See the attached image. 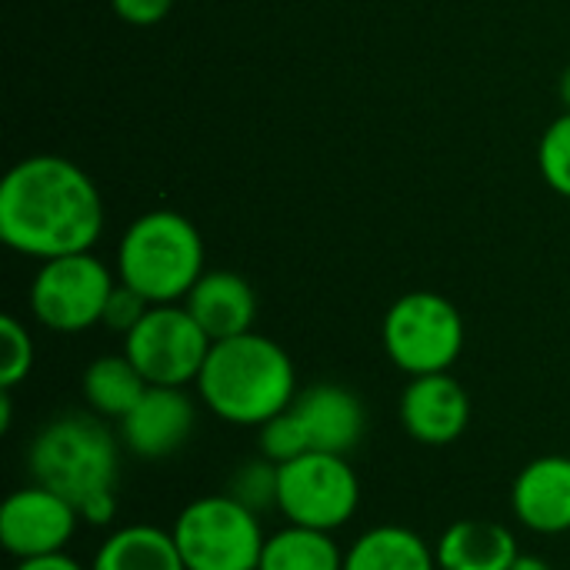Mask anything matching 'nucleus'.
Returning <instances> with one entry per match:
<instances>
[{
	"label": "nucleus",
	"instance_id": "nucleus-14",
	"mask_svg": "<svg viewBox=\"0 0 570 570\" xmlns=\"http://www.w3.org/2000/svg\"><path fill=\"white\" fill-rule=\"evenodd\" d=\"M514 518L544 538L570 534V458H538L524 464L511 491Z\"/></svg>",
	"mask_w": 570,
	"mask_h": 570
},
{
	"label": "nucleus",
	"instance_id": "nucleus-22",
	"mask_svg": "<svg viewBox=\"0 0 570 570\" xmlns=\"http://www.w3.org/2000/svg\"><path fill=\"white\" fill-rule=\"evenodd\" d=\"M257 451H261V458H267L274 464H287V461L311 451L307 434H304V428L291 407L257 428Z\"/></svg>",
	"mask_w": 570,
	"mask_h": 570
},
{
	"label": "nucleus",
	"instance_id": "nucleus-3",
	"mask_svg": "<svg viewBox=\"0 0 570 570\" xmlns=\"http://www.w3.org/2000/svg\"><path fill=\"white\" fill-rule=\"evenodd\" d=\"M197 391L220 421L261 428L294 404L297 374L281 344L247 331L210 347L197 377Z\"/></svg>",
	"mask_w": 570,
	"mask_h": 570
},
{
	"label": "nucleus",
	"instance_id": "nucleus-24",
	"mask_svg": "<svg viewBox=\"0 0 570 570\" xmlns=\"http://www.w3.org/2000/svg\"><path fill=\"white\" fill-rule=\"evenodd\" d=\"M541 174L544 180L561 194L570 197V110L564 117H558L544 137H541Z\"/></svg>",
	"mask_w": 570,
	"mask_h": 570
},
{
	"label": "nucleus",
	"instance_id": "nucleus-13",
	"mask_svg": "<svg viewBox=\"0 0 570 570\" xmlns=\"http://www.w3.org/2000/svg\"><path fill=\"white\" fill-rule=\"evenodd\" d=\"M291 411L297 414L311 451L347 458L367 431V411L361 397L344 384H311L297 391Z\"/></svg>",
	"mask_w": 570,
	"mask_h": 570
},
{
	"label": "nucleus",
	"instance_id": "nucleus-11",
	"mask_svg": "<svg viewBox=\"0 0 570 570\" xmlns=\"http://www.w3.org/2000/svg\"><path fill=\"white\" fill-rule=\"evenodd\" d=\"M401 424L417 444L448 448L471 424V397L448 371L411 377L401 394Z\"/></svg>",
	"mask_w": 570,
	"mask_h": 570
},
{
	"label": "nucleus",
	"instance_id": "nucleus-27",
	"mask_svg": "<svg viewBox=\"0 0 570 570\" xmlns=\"http://www.w3.org/2000/svg\"><path fill=\"white\" fill-rule=\"evenodd\" d=\"M13 570H90L83 568L80 561H73L70 554H43V558H27V561H17Z\"/></svg>",
	"mask_w": 570,
	"mask_h": 570
},
{
	"label": "nucleus",
	"instance_id": "nucleus-26",
	"mask_svg": "<svg viewBox=\"0 0 570 570\" xmlns=\"http://www.w3.org/2000/svg\"><path fill=\"white\" fill-rule=\"evenodd\" d=\"M110 3H114L117 17L134 23V27L160 23L170 13V7H174V0H110Z\"/></svg>",
	"mask_w": 570,
	"mask_h": 570
},
{
	"label": "nucleus",
	"instance_id": "nucleus-15",
	"mask_svg": "<svg viewBox=\"0 0 570 570\" xmlns=\"http://www.w3.org/2000/svg\"><path fill=\"white\" fill-rule=\"evenodd\" d=\"M190 317L204 327V334L217 344L227 337H240L254 327L257 297L254 287L234 271H207L184 297Z\"/></svg>",
	"mask_w": 570,
	"mask_h": 570
},
{
	"label": "nucleus",
	"instance_id": "nucleus-9",
	"mask_svg": "<svg viewBox=\"0 0 570 570\" xmlns=\"http://www.w3.org/2000/svg\"><path fill=\"white\" fill-rule=\"evenodd\" d=\"M110 271L90 254H67L43 261L30 287L33 317L60 334H77L104 321V307L114 291Z\"/></svg>",
	"mask_w": 570,
	"mask_h": 570
},
{
	"label": "nucleus",
	"instance_id": "nucleus-17",
	"mask_svg": "<svg viewBox=\"0 0 570 570\" xmlns=\"http://www.w3.org/2000/svg\"><path fill=\"white\" fill-rule=\"evenodd\" d=\"M344 570H438V558L417 531L381 524L344 551Z\"/></svg>",
	"mask_w": 570,
	"mask_h": 570
},
{
	"label": "nucleus",
	"instance_id": "nucleus-12",
	"mask_svg": "<svg viewBox=\"0 0 570 570\" xmlns=\"http://www.w3.org/2000/svg\"><path fill=\"white\" fill-rule=\"evenodd\" d=\"M197 424V407L184 387H147L137 407L120 421V441L144 461H160L180 451Z\"/></svg>",
	"mask_w": 570,
	"mask_h": 570
},
{
	"label": "nucleus",
	"instance_id": "nucleus-2",
	"mask_svg": "<svg viewBox=\"0 0 570 570\" xmlns=\"http://www.w3.org/2000/svg\"><path fill=\"white\" fill-rule=\"evenodd\" d=\"M27 471L33 484L63 494L83 524L114 521L120 448L104 417L60 414L47 421L27 448Z\"/></svg>",
	"mask_w": 570,
	"mask_h": 570
},
{
	"label": "nucleus",
	"instance_id": "nucleus-10",
	"mask_svg": "<svg viewBox=\"0 0 570 570\" xmlns=\"http://www.w3.org/2000/svg\"><path fill=\"white\" fill-rule=\"evenodd\" d=\"M80 511L43 484L13 491L0 508V544L17 561L60 554L80 528Z\"/></svg>",
	"mask_w": 570,
	"mask_h": 570
},
{
	"label": "nucleus",
	"instance_id": "nucleus-7",
	"mask_svg": "<svg viewBox=\"0 0 570 570\" xmlns=\"http://www.w3.org/2000/svg\"><path fill=\"white\" fill-rule=\"evenodd\" d=\"M281 468L277 481V511L301 528L337 531L344 528L361 504V481L347 458L307 451Z\"/></svg>",
	"mask_w": 570,
	"mask_h": 570
},
{
	"label": "nucleus",
	"instance_id": "nucleus-28",
	"mask_svg": "<svg viewBox=\"0 0 570 570\" xmlns=\"http://www.w3.org/2000/svg\"><path fill=\"white\" fill-rule=\"evenodd\" d=\"M511 570H551V564L544 558H538V554H518Z\"/></svg>",
	"mask_w": 570,
	"mask_h": 570
},
{
	"label": "nucleus",
	"instance_id": "nucleus-29",
	"mask_svg": "<svg viewBox=\"0 0 570 570\" xmlns=\"http://www.w3.org/2000/svg\"><path fill=\"white\" fill-rule=\"evenodd\" d=\"M10 417H13L10 391H0V431H10Z\"/></svg>",
	"mask_w": 570,
	"mask_h": 570
},
{
	"label": "nucleus",
	"instance_id": "nucleus-16",
	"mask_svg": "<svg viewBox=\"0 0 570 570\" xmlns=\"http://www.w3.org/2000/svg\"><path fill=\"white\" fill-rule=\"evenodd\" d=\"M518 554V538L504 524L481 518L454 521L434 548L438 570H511Z\"/></svg>",
	"mask_w": 570,
	"mask_h": 570
},
{
	"label": "nucleus",
	"instance_id": "nucleus-5",
	"mask_svg": "<svg viewBox=\"0 0 570 570\" xmlns=\"http://www.w3.org/2000/svg\"><path fill=\"white\" fill-rule=\"evenodd\" d=\"M170 534L187 570H257L267 544L261 518L230 494L190 501Z\"/></svg>",
	"mask_w": 570,
	"mask_h": 570
},
{
	"label": "nucleus",
	"instance_id": "nucleus-18",
	"mask_svg": "<svg viewBox=\"0 0 570 570\" xmlns=\"http://www.w3.org/2000/svg\"><path fill=\"white\" fill-rule=\"evenodd\" d=\"M90 570H187L170 531L130 524L114 531L94 554Z\"/></svg>",
	"mask_w": 570,
	"mask_h": 570
},
{
	"label": "nucleus",
	"instance_id": "nucleus-1",
	"mask_svg": "<svg viewBox=\"0 0 570 570\" xmlns=\"http://www.w3.org/2000/svg\"><path fill=\"white\" fill-rule=\"evenodd\" d=\"M104 230V200L94 180L63 157H27L0 187V237L40 261L83 254Z\"/></svg>",
	"mask_w": 570,
	"mask_h": 570
},
{
	"label": "nucleus",
	"instance_id": "nucleus-4",
	"mask_svg": "<svg viewBox=\"0 0 570 570\" xmlns=\"http://www.w3.org/2000/svg\"><path fill=\"white\" fill-rule=\"evenodd\" d=\"M117 271L150 304H177L204 274V240L184 214L150 210L127 227Z\"/></svg>",
	"mask_w": 570,
	"mask_h": 570
},
{
	"label": "nucleus",
	"instance_id": "nucleus-21",
	"mask_svg": "<svg viewBox=\"0 0 570 570\" xmlns=\"http://www.w3.org/2000/svg\"><path fill=\"white\" fill-rule=\"evenodd\" d=\"M277 481H281V468L267 458H250L244 461L230 481H227V494L244 504L247 511H254L257 518L271 508H277Z\"/></svg>",
	"mask_w": 570,
	"mask_h": 570
},
{
	"label": "nucleus",
	"instance_id": "nucleus-6",
	"mask_svg": "<svg viewBox=\"0 0 570 570\" xmlns=\"http://www.w3.org/2000/svg\"><path fill=\"white\" fill-rule=\"evenodd\" d=\"M464 321L458 307L431 291L404 294L384 317V351L411 377L444 374L461 357Z\"/></svg>",
	"mask_w": 570,
	"mask_h": 570
},
{
	"label": "nucleus",
	"instance_id": "nucleus-8",
	"mask_svg": "<svg viewBox=\"0 0 570 570\" xmlns=\"http://www.w3.org/2000/svg\"><path fill=\"white\" fill-rule=\"evenodd\" d=\"M214 341L187 307L154 304L124 337V354L150 387H187L200 377Z\"/></svg>",
	"mask_w": 570,
	"mask_h": 570
},
{
	"label": "nucleus",
	"instance_id": "nucleus-30",
	"mask_svg": "<svg viewBox=\"0 0 570 570\" xmlns=\"http://www.w3.org/2000/svg\"><path fill=\"white\" fill-rule=\"evenodd\" d=\"M558 90H561V100H564V107L570 110V67L564 70V73H561V87H558Z\"/></svg>",
	"mask_w": 570,
	"mask_h": 570
},
{
	"label": "nucleus",
	"instance_id": "nucleus-19",
	"mask_svg": "<svg viewBox=\"0 0 570 570\" xmlns=\"http://www.w3.org/2000/svg\"><path fill=\"white\" fill-rule=\"evenodd\" d=\"M80 387H83V401H87L90 414L120 424L137 407V401L147 394L150 384L130 364L127 354H104L83 371Z\"/></svg>",
	"mask_w": 570,
	"mask_h": 570
},
{
	"label": "nucleus",
	"instance_id": "nucleus-25",
	"mask_svg": "<svg viewBox=\"0 0 570 570\" xmlns=\"http://www.w3.org/2000/svg\"><path fill=\"white\" fill-rule=\"evenodd\" d=\"M154 304L147 301V297H140L134 287H127V284H117L114 291H110V301H107V307H104V321L100 324H107L110 331H117V334H130L140 321H144V314L150 311Z\"/></svg>",
	"mask_w": 570,
	"mask_h": 570
},
{
	"label": "nucleus",
	"instance_id": "nucleus-20",
	"mask_svg": "<svg viewBox=\"0 0 570 570\" xmlns=\"http://www.w3.org/2000/svg\"><path fill=\"white\" fill-rule=\"evenodd\" d=\"M257 570H344V551L331 531L287 524L267 538Z\"/></svg>",
	"mask_w": 570,
	"mask_h": 570
},
{
	"label": "nucleus",
	"instance_id": "nucleus-23",
	"mask_svg": "<svg viewBox=\"0 0 570 570\" xmlns=\"http://www.w3.org/2000/svg\"><path fill=\"white\" fill-rule=\"evenodd\" d=\"M0 391H13L33 367V341L17 317H0Z\"/></svg>",
	"mask_w": 570,
	"mask_h": 570
}]
</instances>
